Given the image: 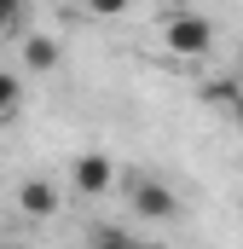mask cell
Segmentation results:
<instances>
[{
  "label": "cell",
  "instance_id": "cell-1",
  "mask_svg": "<svg viewBox=\"0 0 243 249\" xmlns=\"http://www.w3.org/2000/svg\"><path fill=\"white\" fill-rule=\"evenodd\" d=\"M162 47H168L174 58H203V53L214 47V23L197 18V12H180V18L162 23Z\"/></svg>",
  "mask_w": 243,
  "mask_h": 249
},
{
  "label": "cell",
  "instance_id": "cell-2",
  "mask_svg": "<svg viewBox=\"0 0 243 249\" xmlns=\"http://www.w3.org/2000/svg\"><path fill=\"white\" fill-rule=\"evenodd\" d=\"M69 186L81 191V197H104V191L116 186V162H110L104 151H87V157H75V168H69Z\"/></svg>",
  "mask_w": 243,
  "mask_h": 249
},
{
  "label": "cell",
  "instance_id": "cell-3",
  "mask_svg": "<svg viewBox=\"0 0 243 249\" xmlns=\"http://www.w3.org/2000/svg\"><path fill=\"white\" fill-rule=\"evenodd\" d=\"M133 214H139V220H174V214H180V197L168 186H156V180H139V186H133Z\"/></svg>",
  "mask_w": 243,
  "mask_h": 249
},
{
  "label": "cell",
  "instance_id": "cell-4",
  "mask_svg": "<svg viewBox=\"0 0 243 249\" xmlns=\"http://www.w3.org/2000/svg\"><path fill=\"white\" fill-rule=\"evenodd\" d=\"M17 209H23L29 220H52V214H58V186H52V180H23V186H17Z\"/></svg>",
  "mask_w": 243,
  "mask_h": 249
},
{
  "label": "cell",
  "instance_id": "cell-5",
  "mask_svg": "<svg viewBox=\"0 0 243 249\" xmlns=\"http://www.w3.org/2000/svg\"><path fill=\"white\" fill-rule=\"evenodd\" d=\"M203 99H208V105H226V110H243V75H220V81H203Z\"/></svg>",
  "mask_w": 243,
  "mask_h": 249
},
{
  "label": "cell",
  "instance_id": "cell-6",
  "mask_svg": "<svg viewBox=\"0 0 243 249\" xmlns=\"http://www.w3.org/2000/svg\"><path fill=\"white\" fill-rule=\"evenodd\" d=\"M23 64L29 70H52L58 64V41L52 35H23Z\"/></svg>",
  "mask_w": 243,
  "mask_h": 249
},
{
  "label": "cell",
  "instance_id": "cell-7",
  "mask_svg": "<svg viewBox=\"0 0 243 249\" xmlns=\"http://www.w3.org/2000/svg\"><path fill=\"white\" fill-rule=\"evenodd\" d=\"M17 110H23V81L12 70H0V122H12Z\"/></svg>",
  "mask_w": 243,
  "mask_h": 249
},
{
  "label": "cell",
  "instance_id": "cell-8",
  "mask_svg": "<svg viewBox=\"0 0 243 249\" xmlns=\"http://www.w3.org/2000/svg\"><path fill=\"white\" fill-rule=\"evenodd\" d=\"M93 249H133V238L116 226H93Z\"/></svg>",
  "mask_w": 243,
  "mask_h": 249
},
{
  "label": "cell",
  "instance_id": "cell-9",
  "mask_svg": "<svg viewBox=\"0 0 243 249\" xmlns=\"http://www.w3.org/2000/svg\"><path fill=\"white\" fill-rule=\"evenodd\" d=\"M127 6H133V0H87L93 18H116V12H127Z\"/></svg>",
  "mask_w": 243,
  "mask_h": 249
},
{
  "label": "cell",
  "instance_id": "cell-10",
  "mask_svg": "<svg viewBox=\"0 0 243 249\" xmlns=\"http://www.w3.org/2000/svg\"><path fill=\"white\" fill-rule=\"evenodd\" d=\"M12 18H17V0H0V35L12 29Z\"/></svg>",
  "mask_w": 243,
  "mask_h": 249
}]
</instances>
